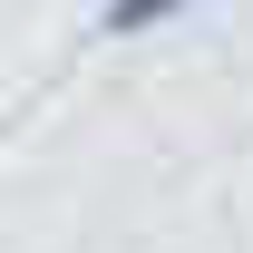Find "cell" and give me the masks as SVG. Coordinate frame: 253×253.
I'll return each mask as SVG.
<instances>
[{
    "label": "cell",
    "instance_id": "1",
    "mask_svg": "<svg viewBox=\"0 0 253 253\" xmlns=\"http://www.w3.org/2000/svg\"><path fill=\"white\" fill-rule=\"evenodd\" d=\"M195 0H107L97 10V39H146V30H166V20H185Z\"/></svg>",
    "mask_w": 253,
    "mask_h": 253
}]
</instances>
